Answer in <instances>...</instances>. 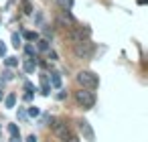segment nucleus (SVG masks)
Wrapping results in <instances>:
<instances>
[{"instance_id": "obj_1", "label": "nucleus", "mask_w": 148, "mask_h": 142, "mask_svg": "<svg viewBox=\"0 0 148 142\" xmlns=\"http://www.w3.org/2000/svg\"><path fill=\"white\" fill-rule=\"evenodd\" d=\"M77 83H79L83 89L93 91V89H97V85H99V77H97L93 71H79V73H77Z\"/></svg>"}, {"instance_id": "obj_2", "label": "nucleus", "mask_w": 148, "mask_h": 142, "mask_svg": "<svg viewBox=\"0 0 148 142\" xmlns=\"http://www.w3.org/2000/svg\"><path fill=\"white\" fill-rule=\"evenodd\" d=\"M73 53H75V57H77V59H91V57H93V53H95V45H93L91 41L83 39V41L75 43Z\"/></svg>"}, {"instance_id": "obj_3", "label": "nucleus", "mask_w": 148, "mask_h": 142, "mask_svg": "<svg viewBox=\"0 0 148 142\" xmlns=\"http://www.w3.org/2000/svg\"><path fill=\"white\" fill-rule=\"evenodd\" d=\"M51 128H53V132L59 136V140H69L73 134H71V128L67 126V122L65 120H61V118H51Z\"/></svg>"}, {"instance_id": "obj_4", "label": "nucleus", "mask_w": 148, "mask_h": 142, "mask_svg": "<svg viewBox=\"0 0 148 142\" xmlns=\"http://www.w3.org/2000/svg\"><path fill=\"white\" fill-rule=\"evenodd\" d=\"M75 102H77L83 110H91V108L95 106V95H93V91H89V89H79V91H75Z\"/></svg>"}, {"instance_id": "obj_5", "label": "nucleus", "mask_w": 148, "mask_h": 142, "mask_svg": "<svg viewBox=\"0 0 148 142\" xmlns=\"http://www.w3.org/2000/svg\"><path fill=\"white\" fill-rule=\"evenodd\" d=\"M79 130H81V134H83V138L87 142H93L95 140V132H93V128H91V124L87 120H79Z\"/></svg>"}, {"instance_id": "obj_6", "label": "nucleus", "mask_w": 148, "mask_h": 142, "mask_svg": "<svg viewBox=\"0 0 148 142\" xmlns=\"http://www.w3.org/2000/svg\"><path fill=\"white\" fill-rule=\"evenodd\" d=\"M49 91H51V85H49V77L43 73L41 75V93L43 95H49Z\"/></svg>"}, {"instance_id": "obj_7", "label": "nucleus", "mask_w": 148, "mask_h": 142, "mask_svg": "<svg viewBox=\"0 0 148 142\" xmlns=\"http://www.w3.org/2000/svg\"><path fill=\"white\" fill-rule=\"evenodd\" d=\"M35 65H37V61L31 57V59H27V61L23 63V69H25L27 73H33V71H35Z\"/></svg>"}, {"instance_id": "obj_8", "label": "nucleus", "mask_w": 148, "mask_h": 142, "mask_svg": "<svg viewBox=\"0 0 148 142\" xmlns=\"http://www.w3.org/2000/svg\"><path fill=\"white\" fill-rule=\"evenodd\" d=\"M49 85H53V87H61V75H59V73H51V77H49Z\"/></svg>"}, {"instance_id": "obj_9", "label": "nucleus", "mask_w": 148, "mask_h": 142, "mask_svg": "<svg viewBox=\"0 0 148 142\" xmlns=\"http://www.w3.org/2000/svg\"><path fill=\"white\" fill-rule=\"evenodd\" d=\"M14 104H16V95H14V93H8L6 99H4V106H6V108H14Z\"/></svg>"}, {"instance_id": "obj_10", "label": "nucleus", "mask_w": 148, "mask_h": 142, "mask_svg": "<svg viewBox=\"0 0 148 142\" xmlns=\"http://www.w3.org/2000/svg\"><path fill=\"white\" fill-rule=\"evenodd\" d=\"M57 4H59L63 10H69V8L73 6V0H57Z\"/></svg>"}, {"instance_id": "obj_11", "label": "nucleus", "mask_w": 148, "mask_h": 142, "mask_svg": "<svg viewBox=\"0 0 148 142\" xmlns=\"http://www.w3.org/2000/svg\"><path fill=\"white\" fill-rule=\"evenodd\" d=\"M21 4H23V10H25V14H31V12H33V4L29 2V0H21Z\"/></svg>"}, {"instance_id": "obj_12", "label": "nucleus", "mask_w": 148, "mask_h": 142, "mask_svg": "<svg viewBox=\"0 0 148 142\" xmlns=\"http://www.w3.org/2000/svg\"><path fill=\"white\" fill-rule=\"evenodd\" d=\"M23 35H25V39H27V41H37V39H39V35H37V33H33V31H25Z\"/></svg>"}, {"instance_id": "obj_13", "label": "nucleus", "mask_w": 148, "mask_h": 142, "mask_svg": "<svg viewBox=\"0 0 148 142\" xmlns=\"http://www.w3.org/2000/svg\"><path fill=\"white\" fill-rule=\"evenodd\" d=\"M37 47H39V51H49V41L47 39H41L37 43Z\"/></svg>"}, {"instance_id": "obj_14", "label": "nucleus", "mask_w": 148, "mask_h": 142, "mask_svg": "<svg viewBox=\"0 0 148 142\" xmlns=\"http://www.w3.org/2000/svg\"><path fill=\"white\" fill-rule=\"evenodd\" d=\"M4 63H6V67H16V65H18V59H16V57H6Z\"/></svg>"}, {"instance_id": "obj_15", "label": "nucleus", "mask_w": 148, "mask_h": 142, "mask_svg": "<svg viewBox=\"0 0 148 142\" xmlns=\"http://www.w3.org/2000/svg\"><path fill=\"white\" fill-rule=\"evenodd\" d=\"M8 132H10V136H18V134H21L16 124H8Z\"/></svg>"}, {"instance_id": "obj_16", "label": "nucleus", "mask_w": 148, "mask_h": 142, "mask_svg": "<svg viewBox=\"0 0 148 142\" xmlns=\"http://www.w3.org/2000/svg\"><path fill=\"white\" fill-rule=\"evenodd\" d=\"M12 45H14V47H21V37H18V33H12Z\"/></svg>"}, {"instance_id": "obj_17", "label": "nucleus", "mask_w": 148, "mask_h": 142, "mask_svg": "<svg viewBox=\"0 0 148 142\" xmlns=\"http://www.w3.org/2000/svg\"><path fill=\"white\" fill-rule=\"evenodd\" d=\"M25 91H27V93H33V91H35V85H33L31 81H25Z\"/></svg>"}, {"instance_id": "obj_18", "label": "nucleus", "mask_w": 148, "mask_h": 142, "mask_svg": "<svg viewBox=\"0 0 148 142\" xmlns=\"http://www.w3.org/2000/svg\"><path fill=\"white\" fill-rule=\"evenodd\" d=\"M25 51H27V55H29V57H33V55H35V47H33V45H27V47H25Z\"/></svg>"}, {"instance_id": "obj_19", "label": "nucleus", "mask_w": 148, "mask_h": 142, "mask_svg": "<svg viewBox=\"0 0 148 142\" xmlns=\"http://www.w3.org/2000/svg\"><path fill=\"white\" fill-rule=\"evenodd\" d=\"M29 116H33V118H37V116H39V108H35V106H33V108L29 110Z\"/></svg>"}, {"instance_id": "obj_20", "label": "nucleus", "mask_w": 148, "mask_h": 142, "mask_svg": "<svg viewBox=\"0 0 148 142\" xmlns=\"http://www.w3.org/2000/svg\"><path fill=\"white\" fill-rule=\"evenodd\" d=\"M8 79H12V73L10 71H4V81H8Z\"/></svg>"}, {"instance_id": "obj_21", "label": "nucleus", "mask_w": 148, "mask_h": 142, "mask_svg": "<svg viewBox=\"0 0 148 142\" xmlns=\"http://www.w3.org/2000/svg\"><path fill=\"white\" fill-rule=\"evenodd\" d=\"M49 59H51V61H55V59H57V53H55V51H51V53H49Z\"/></svg>"}, {"instance_id": "obj_22", "label": "nucleus", "mask_w": 148, "mask_h": 142, "mask_svg": "<svg viewBox=\"0 0 148 142\" xmlns=\"http://www.w3.org/2000/svg\"><path fill=\"white\" fill-rule=\"evenodd\" d=\"M10 142H21V134L18 136H10Z\"/></svg>"}, {"instance_id": "obj_23", "label": "nucleus", "mask_w": 148, "mask_h": 142, "mask_svg": "<svg viewBox=\"0 0 148 142\" xmlns=\"http://www.w3.org/2000/svg\"><path fill=\"white\" fill-rule=\"evenodd\" d=\"M27 142H37V136H35V134H31V136L27 138Z\"/></svg>"}, {"instance_id": "obj_24", "label": "nucleus", "mask_w": 148, "mask_h": 142, "mask_svg": "<svg viewBox=\"0 0 148 142\" xmlns=\"http://www.w3.org/2000/svg\"><path fill=\"white\" fill-rule=\"evenodd\" d=\"M45 37H53V31L51 29H45Z\"/></svg>"}, {"instance_id": "obj_25", "label": "nucleus", "mask_w": 148, "mask_h": 142, "mask_svg": "<svg viewBox=\"0 0 148 142\" xmlns=\"http://www.w3.org/2000/svg\"><path fill=\"white\" fill-rule=\"evenodd\" d=\"M4 53H6V47H4L2 43H0V55H4Z\"/></svg>"}, {"instance_id": "obj_26", "label": "nucleus", "mask_w": 148, "mask_h": 142, "mask_svg": "<svg viewBox=\"0 0 148 142\" xmlns=\"http://www.w3.org/2000/svg\"><path fill=\"white\" fill-rule=\"evenodd\" d=\"M65 142H79V138H75V136H71L69 140H65Z\"/></svg>"}, {"instance_id": "obj_27", "label": "nucleus", "mask_w": 148, "mask_h": 142, "mask_svg": "<svg viewBox=\"0 0 148 142\" xmlns=\"http://www.w3.org/2000/svg\"><path fill=\"white\" fill-rule=\"evenodd\" d=\"M148 2V0H138V4H146Z\"/></svg>"}, {"instance_id": "obj_28", "label": "nucleus", "mask_w": 148, "mask_h": 142, "mask_svg": "<svg viewBox=\"0 0 148 142\" xmlns=\"http://www.w3.org/2000/svg\"><path fill=\"white\" fill-rule=\"evenodd\" d=\"M0 99H2V89H0Z\"/></svg>"}]
</instances>
